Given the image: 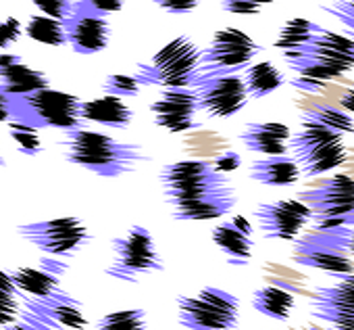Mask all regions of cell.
Returning <instances> with one entry per match:
<instances>
[{
    "label": "cell",
    "instance_id": "cell-1",
    "mask_svg": "<svg viewBox=\"0 0 354 330\" xmlns=\"http://www.w3.org/2000/svg\"><path fill=\"white\" fill-rule=\"evenodd\" d=\"M165 203L180 222L221 220L238 205V191L209 159L188 157L167 163L158 172Z\"/></svg>",
    "mask_w": 354,
    "mask_h": 330
},
{
    "label": "cell",
    "instance_id": "cell-2",
    "mask_svg": "<svg viewBox=\"0 0 354 330\" xmlns=\"http://www.w3.org/2000/svg\"><path fill=\"white\" fill-rule=\"evenodd\" d=\"M63 155L77 168L88 170L100 178H121L138 170L148 157L138 142H121L104 132L86 125L65 130L61 138Z\"/></svg>",
    "mask_w": 354,
    "mask_h": 330
},
{
    "label": "cell",
    "instance_id": "cell-3",
    "mask_svg": "<svg viewBox=\"0 0 354 330\" xmlns=\"http://www.w3.org/2000/svg\"><path fill=\"white\" fill-rule=\"evenodd\" d=\"M281 55L296 76L339 82L354 69V38L321 28L304 44Z\"/></svg>",
    "mask_w": 354,
    "mask_h": 330
},
{
    "label": "cell",
    "instance_id": "cell-4",
    "mask_svg": "<svg viewBox=\"0 0 354 330\" xmlns=\"http://www.w3.org/2000/svg\"><path fill=\"white\" fill-rule=\"evenodd\" d=\"M201 69V49L188 36H177L131 73L140 86L192 88Z\"/></svg>",
    "mask_w": 354,
    "mask_h": 330
},
{
    "label": "cell",
    "instance_id": "cell-5",
    "mask_svg": "<svg viewBox=\"0 0 354 330\" xmlns=\"http://www.w3.org/2000/svg\"><path fill=\"white\" fill-rule=\"evenodd\" d=\"M288 148L296 159L302 178H321L348 161L344 134L300 119V130L290 136Z\"/></svg>",
    "mask_w": 354,
    "mask_h": 330
},
{
    "label": "cell",
    "instance_id": "cell-6",
    "mask_svg": "<svg viewBox=\"0 0 354 330\" xmlns=\"http://www.w3.org/2000/svg\"><path fill=\"white\" fill-rule=\"evenodd\" d=\"M80 98L75 94L55 90L50 86L30 94L9 96V111L13 121H21L36 130H73L80 128Z\"/></svg>",
    "mask_w": 354,
    "mask_h": 330
},
{
    "label": "cell",
    "instance_id": "cell-7",
    "mask_svg": "<svg viewBox=\"0 0 354 330\" xmlns=\"http://www.w3.org/2000/svg\"><path fill=\"white\" fill-rule=\"evenodd\" d=\"M177 320L190 330H234L240 324V299L223 288L205 286L177 297Z\"/></svg>",
    "mask_w": 354,
    "mask_h": 330
},
{
    "label": "cell",
    "instance_id": "cell-8",
    "mask_svg": "<svg viewBox=\"0 0 354 330\" xmlns=\"http://www.w3.org/2000/svg\"><path fill=\"white\" fill-rule=\"evenodd\" d=\"M111 247L113 259L106 268V274L115 280L138 282L146 274L165 270L156 241L144 226H131L123 236H115Z\"/></svg>",
    "mask_w": 354,
    "mask_h": 330
},
{
    "label": "cell",
    "instance_id": "cell-9",
    "mask_svg": "<svg viewBox=\"0 0 354 330\" xmlns=\"http://www.w3.org/2000/svg\"><path fill=\"white\" fill-rule=\"evenodd\" d=\"M17 234L50 257H73L92 241L88 226L75 216L19 224Z\"/></svg>",
    "mask_w": 354,
    "mask_h": 330
},
{
    "label": "cell",
    "instance_id": "cell-10",
    "mask_svg": "<svg viewBox=\"0 0 354 330\" xmlns=\"http://www.w3.org/2000/svg\"><path fill=\"white\" fill-rule=\"evenodd\" d=\"M302 203H306L313 211L315 222L327 224V228L354 224V178L348 174H335L300 191L296 195Z\"/></svg>",
    "mask_w": 354,
    "mask_h": 330
},
{
    "label": "cell",
    "instance_id": "cell-11",
    "mask_svg": "<svg viewBox=\"0 0 354 330\" xmlns=\"http://www.w3.org/2000/svg\"><path fill=\"white\" fill-rule=\"evenodd\" d=\"M263 46L238 28L217 30L205 51H201L198 73H242Z\"/></svg>",
    "mask_w": 354,
    "mask_h": 330
},
{
    "label": "cell",
    "instance_id": "cell-12",
    "mask_svg": "<svg viewBox=\"0 0 354 330\" xmlns=\"http://www.w3.org/2000/svg\"><path fill=\"white\" fill-rule=\"evenodd\" d=\"M192 88L198 113L211 119H230L244 111L250 101L242 73H198Z\"/></svg>",
    "mask_w": 354,
    "mask_h": 330
},
{
    "label": "cell",
    "instance_id": "cell-13",
    "mask_svg": "<svg viewBox=\"0 0 354 330\" xmlns=\"http://www.w3.org/2000/svg\"><path fill=\"white\" fill-rule=\"evenodd\" d=\"M254 218L267 241H296L302 228L313 222V211L300 199H279L257 205Z\"/></svg>",
    "mask_w": 354,
    "mask_h": 330
},
{
    "label": "cell",
    "instance_id": "cell-14",
    "mask_svg": "<svg viewBox=\"0 0 354 330\" xmlns=\"http://www.w3.org/2000/svg\"><path fill=\"white\" fill-rule=\"evenodd\" d=\"M67 44L77 55H98L109 49L111 42V24L109 17L80 5L77 0L73 3L71 13L63 19Z\"/></svg>",
    "mask_w": 354,
    "mask_h": 330
},
{
    "label": "cell",
    "instance_id": "cell-15",
    "mask_svg": "<svg viewBox=\"0 0 354 330\" xmlns=\"http://www.w3.org/2000/svg\"><path fill=\"white\" fill-rule=\"evenodd\" d=\"M150 113L154 123L171 134H188L201 128L196 121L198 105L194 88H162L150 103Z\"/></svg>",
    "mask_w": 354,
    "mask_h": 330
},
{
    "label": "cell",
    "instance_id": "cell-16",
    "mask_svg": "<svg viewBox=\"0 0 354 330\" xmlns=\"http://www.w3.org/2000/svg\"><path fill=\"white\" fill-rule=\"evenodd\" d=\"M21 307H26L36 318H40L42 322H46L48 326H53L57 330H63V328L84 330L88 326L82 301H77L63 288H59L57 293H53L48 297H40V299L21 295Z\"/></svg>",
    "mask_w": 354,
    "mask_h": 330
},
{
    "label": "cell",
    "instance_id": "cell-17",
    "mask_svg": "<svg viewBox=\"0 0 354 330\" xmlns=\"http://www.w3.org/2000/svg\"><path fill=\"white\" fill-rule=\"evenodd\" d=\"M252 232V224L244 216H234L232 220L217 224L211 232V238L215 247L225 255L230 266L244 268L250 263L254 251Z\"/></svg>",
    "mask_w": 354,
    "mask_h": 330
},
{
    "label": "cell",
    "instance_id": "cell-18",
    "mask_svg": "<svg viewBox=\"0 0 354 330\" xmlns=\"http://www.w3.org/2000/svg\"><path fill=\"white\" fill-rule=\"evenodd\" d=\"M48 78L44 71L28 65L21 57L11 53H0V90L9 96L30 94L46 88Z\"/></svg>",
    "mask_w": 354,
    "mask_h": 330
},
{
    "label": "cell",
    "instance_id": "cell-19",
    "mask_svg": "<svg viewBox=\"0 0 354 330\" xmlns=\"http://www.w3.org/2000/svg\"><path fill=\"white\" fill-rule=\"evenodd\" d=\"M292 130L281 121H250L240 132V142L246 150L261 157L286 155Z\"/></svg>",
    "mask_w": 354,
    "mask_h": 330
},
{
    "label": "cell",
    "instance_id": "cell-20",
    "mask_svg": "<svg viewBox=\"0 0 354 330\" xmlns=\"http://www.w3.org/2000/svg\"><path fill=\"white\" fill-rule=\"evenodd\" d=\"M80 115L82 121L96 123L102 128H113V130H125L133 121L131 107L121 96H113V94H102L82 101Z\"/></svg>",
    "mask_w": 354,
    "mask_h": 330
},
{
    "label": "cell",
    "instance_id": "cell-21",
    "mask_svg": "<svg viewBox=\"0 0 354 330\" xmlns=\"http://www.w3.org/2000/svg\"><path fill=\"white\" fill-rule=\"evenodd\" d=\"M65 270H67V263L44 261L40 268H32V266L17 268L11 272V278L21 295L40 299V297H48L61 288V274Z\"/></svg>",
    "mask_w": 354,
    "mask_h": 330
},
{
    "label": "cell",
    "instance_id": "cell-22",
    "mask_svg": "<svg viewBox=\"0 0 354 330\" xmlns=\"http://www.w3.org/2000/svg\"><path fill=\"white\" fill-rule=\"evenodd\" d=\"M292 261L298 266H304V268H315V270L327 272L335 278L354 272V263L348 259V255L331 251L321 245H315L304 236L296 238L294 251H292Z\"/></svg>",
    "mask_w": 354,
    "mask_h": 330
},
{
    "label": "cell",
    "instance_id": "cell-23",
    "mask_svg": "<svg viewBox=\"0 0 354 330\" xmlns=\"http://www.w3.org/2000/svg\"><path fill=\"white\" fill-rule=\"evenodd\" d=\"M248 176H250V180L259 182L261 186H271V189L294 186L302 178L296 159L288 153L261 157V159L252 161Z\"/></svg>",
    "mask_w": 354,
    "mask_h": 330
},
{
    "label": "cell",
    "instance_id": "cell-24",
    "mask_svg": "<svg viewBox=\"0 0 354 330\" xmlns=\"http://www.w3.org/2000/svg\"><path fill=\"white\" fill-rule=\"evenodd\" d=\"M242 80L248 92V98H265L279 88L288 84L286 76L271 63V61H261V63H250L242 71Z\"/></svg>",
    "mask_w": 354,
    "mask_h": 330
},
{
    "label": "cell",
    "instance_id": "cell-25",
    "mask_svg": "<svg viewBox=\"0 0 354 330\" xmlns=\"http://www.w3.org/2000/svg\"><path fill=\"white\" fill-rule=\"evenodd\" d=\"M252 307L271 320L286 322L296 307V299L281 286H261L252 293Z\"/></svg>",
    "mask_w": 354,
    "mask_h": 330
},
{
    "label": "cell",
    "instance_id": "cell-26",
    "mask_svg": "<svg viewBox=\"0 0 354 330\" xmlns=\"http://www.w3.org/2000/svg\"><path fill=\"white\" fill-rule=\"evenodd\" d=\"M313 307H329L354 313V272L339 276L333 286H319L313 293Z\"/></svg>",
    "mask_w": 354,
    "mask_h": 330
},
{
    "label": "cell",
    "instance_id": "cell-27",
    "mask_svg": "<svg viewBox=\"0 0 354 330\" xmlns=\"http://www.w3.org/2000/svg\"><path fill=\"white\" fill-rule=\"evenodd\" d=\"M24 34L44 46H65L67 44V34H65V26L61 19L48 17V15H32L28 19V24L24 26Z\"/></svg>",
    "mask_w": 354,
    "mask_h": 330
},
{
    "label": "cell",
    "instance_id": "cell-28",
    "mask_svg": "<svg viewBox=\"0 0 354 330\" xmlns=\"http://www.w3.org/2000/svg\"><path fill=\"white\" fill-rule=\"evenodd\" d=\"M184 148L186 153H190L192 157L198 159H213L215 155H219L221 150L230 148V140L225 136H221L219 132L213 130H192L186 134L184 140Z\"/></svg>",
    "mask_w": 354,
    "mask_h": 330
},
{
    "label": "cell",
    "instance_id": "cell-29",
    "mask_svg": "<svg viewBox=\"0 0 354 330\" xmlns=\"http://www.w3.org/2000/svg\"><path fill=\"white\" fill-rule=\"evenodd\" d=\"M300 119L313 121V123H319V125H325V128L335 130V132H339V134H352V132H354L352 113H348V111L342 109V107H333V105H319V107H313V109L304 111Z\"/></svg>",
    "mask_w": 354,
    "mask_h": 330
},
{
    "label": "cell",
    "instance_id": "cell-30",
    "mask_svg": "<svg viewBox=\"0 0 354 330\" xmlns=\"http://www.w3.org/2000/svg\"><path fill=\"white\" fill-rule=\"evenodd\" d=\"M321 30L319 24L310 21V19H304V17H294L290 21H286L273 42V46L277 51H292L300 44H304L313 34H317Z\"/></svg>",
    "mask_w": 354,
    "mask_h": 330
},
{
    "label": "cell",
    "instance_id": "cell-31",
    "mask_svg": "<svg viewBox=\"0 0 354 330\" xmlns=\"http://www.w3.org/2000/svg\"><path fill=\"white\" fill-rule=\"evenodd\" d=\"M304 238H308L315 245L327 247L331 251L354 257V224H344V226H335L327 230H315L306 234Z\"/></svg>",
    "mask_w": 354,
    "mask_h": 330
},
{
    "label": "cell",
    "instance_id": "cell-32",
    "mask_svg": "<svg viewBox=\"0 0 354 330\" xmlns=\"http://www.w3.org/2000/svg\"><path fill=\"white\" fill-rule=\"evenodd\" d=\"M21 311V293L13 284L9 272L0 268V326H7L19 318Z\"/></svg>",
    "mask_w": 354,
    "mask_h": 330
},
{
    "label": "cell",
    "instance_id": "cell-33",
    "mask_svg": "<svg viewBox=\"0 0 354 330\" xmlns=\"http://www.w3.org/2000/svg\"><path fill=\"white\" fill-rule=\"evenodd\" d=\"M146 328H148V318L146 311L140 307L106 313L96 324V330H146Z\"/></svg>",
    "mask_w": 354,
    "mask_h": 330
},
{
    "label": "cell",
    "instance_id": "cell-34",
    "mask_svg": "<svg viewBox=\"0 0 354 330\" xmlns=\"http://www.w3.org/2000/svg\"><path fill=\"white\" fill-rule=\"evenodd\" d=\"M9 136L13 138V142L17 144V148L28 155V157H36L44 150V142L40 138V130L26 125L21 121H9Z\"/></svg>",
    "mask_w": 354,
    "mask_h": 330
},
{
    "label": "cell",
    "instance_id": "cell-35",
    "mask_svg": "<svg viewBox=\"0 0 354 330\" xmlns=\"http://www.w3.org/2000/svg\"><path fill=\"white\" fill-rule=\"evenodd\" d=\"M140 84L136 82L133 76L129 73H111L106 76V80L102 82V92L104 94H113V96H136L140 92Z\"/></svg>",
    "mask_w": 354,
    "mask_h": 330
},
{
    "label": "cell",
    "instance_id": "cell-36",
    "mask_svg": "<svg viewBox=\"0 0 354 330\" xmlns=\"http://www.w3.org/2000/svg\"><path fill=\"white\" fill-rule=\"evenodd\" d=\"M321 9L335 17L354 38V0H333L329 5H321Z\"/></svg>",
    "mask_w": 354,
    "mask_h": 330
},
{
    "label": "cell",
    "instance_id": "cell-37",
    "mask_svg": "<svg viewBox=\"0 0 354 330\" xmlns=\"http://www.w3.org/2000/svg\"><path fill=\"white\" fill-rule=\"evenodd\" d=\"M30 3L36 7L38 13L42 15H48V17H55V19H65L71 9H73V3L75 0H30Z\"/></svg>",
    "mask_w": 354,
    "mask_h": 330
},
{
    "label": "cell",
    "instance_id": "cell-38",
    "mask_svg": "<svg viewBox=\"0 0 354 330\" xmlns=\"http://www.w3.org/2000/svg\"><path fill=\"white\" fill-rule=\"evenodd\" d=\"M211 163H213V168H215L219 174L230 176L232 172H236V170L242 168V155L236 153L234 148H225V150H221L219 155H215V157L211 159Z\"/></svg>",
    "mask_w": 354,
    "mask_h": 330
},
{
    "label": "cell",
    "instance_id": "cell-39",
    "mask_svg": "<svg viewBox=\"0 0 354 330\" xmlns=\"http://www.w3.org/2000/svg\"><path fill=\"white\" fill-rule=\"evenodd\" d=\"M0 330H57V328L48 326L40 318H36L32 311H28L26 307H21L19 318L15 322L7 324V326H0Z\"/></svg>",
    "mask_w": 354,
    "mask_h": 330
},
{
    "label": "cell",
    "instance_id": "cell-40",
    "mask_svg": "<svg viewBox=\"0 0 354 330\" xmlns=\"http://www.w3.org/2000/svg\"><path fill=\"white\" fill-rule=\"evenodd\" d=\"M24 36V26L15 17H5L0 21V49H9L13 46L19 38Z\"/></svg>",
    "mask_w": 354,
    "mask_h": 330
},
{
    "label": "cell",
    "instance_id": "cell-41",
    "mask_svg": "<svg viewBox=\"0 0 354 330\" xmlns=\"http://www.w3.org/2000/svg\"><path fill=\"white\" fill-rule=\"evenodd\" d=\"M152 3L171 15H188L198 9L201 0H152Z\"/></svg>",
    "mask_w": 354,
    "mask_h": 330
},
{
    "label": "cell",
    "instance_id": "cell-42",
    "mask_svg": "<svg viewBox=\"0 0 354 330\" xmlns=\"http://www.w3.org/2000/svg\"><path fill=\"white\" fill-rule=\"evenodd\" d=\"M219 5L225 13L230 15H259L263 7H259L252 0H219Z\"/></svg>",
    "mask_w": 354,
    "mask_h": 330
},
{
    "label": "cell",
    "instance_id": "cell-43",
    "mask_svg": "<svg viewBox=\"0 0 354 330\" xmlns=\"http://www.w3.org/2000/svg\"><path fill=\"white\" fill-rule=\"evenodd\" d=\"M77 3L100 13V15H104V17H109V15L121 13L127 0H77Z\"/></svg>",
    "mask_w": 354,
    "mask_h": 330
},
{
    "label": "cell",
    "instance_id": "cell-44",
    "mask_svg": "<svg viewBox=\"0 0 354 330\" xmlns=\"http://www.w3.org/2000/svg\"><path fill=\"white\" fill-rule=\"evenodd\" d=\"M290 86L302 90V92H319L323 88H327L329 82H323V80H315V78H304V76H296L294 80L288 82Z\"/></svg>",
    "mask_w": 354,
    "mask_h": 330
},
{
    "label": "cell",
    "instance_id": "cell-45",
    "mask_svg": "<svg viewBox=\"0 0 354 330\" xmlns=\"http://www.w3.org/2000/svg\"><path fill=\"white\" fill-rule=\"evenodd\" d=\"M11 121V111H9V94L0 90V123Z\"/></svg>",
    "mask_w": 354,
    "mask_h": 330
},
{
    "label": "cell",
    "instance_id": "cell-46",
    "mask_svg": "<svg viewBox=\"0 0 354 330\" xmlns=\"http://www.w3.org/2000/svg\"><path fill=\"white\" fill-rule=\"evenodd\" d=\"M331 330H354V322H350V324H335V326H331Z\"/></svg>",
    "mask_w": 354,
    "mask_h": 330
},
{
    "label": "cell",
    "instance_id": "cell-47",
    "mask_svg": "<svg viewBox=\"0 0 354 330\" xmlns=\"http://www.w3.org/2000/svg\"><path fill=\"white\" fill-rule=\"evenodd\" d=\"M259 7H265V5H273V3H279V0H252Z\"/></svg>",
    "mask_w": 354,
    "mask_h": 330
},
{
    "label": "cell",
    "instance_id": "cell-48",
    "mask_svg": "<svg viewBox=\"0 0 354 330\" xmlns=\"http://www.w3.org/2000/svg\"><path fill=\"white\" fill-rule=\"evenodd\" d=\"M3 165H5V157H3V155H0V168H3Z\"/></svg>",
    "mask_w": 354,
    "mask_h": 330
},
{
    "label": "cell",
    "instance_id": "cell-49",
    "mask_svg": "<svg viewBox=\"0 0 354 330\" xmlns=\"http://www.w3.org/2000/svg\"><path fill=\"white\" fill-rule=\"evenodd\" d=\"M350 88H352V90H354V80H352V86H350Z\"/></svg>",
    "mask_w": 354,
    "mask_h": 330
}]
</instances>
